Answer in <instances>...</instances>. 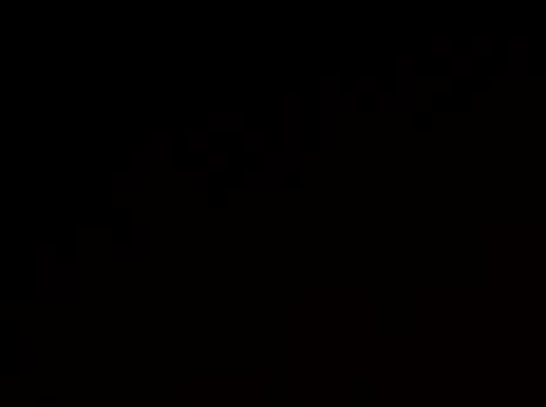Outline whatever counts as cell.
<instances>
[{"mask_svg":"<svg viewBox=\"0 0 546 407\" xmlns=\"http://www.w3.org/2000/svg\"><path fill=\"white\" fill-rule=\"evenodd\" d=\"M188 179H191V186H193V188H203V186H205V184H207V174H205V172H203V170H191V172H188Z\"/></svg>","mask_w":546,"mask_h":407,"instance_id":"5b68a950","label":"cell"},{"mask_svg":"<svg viewBox=\"0 0 546 407\" xmlns=\"http://www.w3.org/2000/svg\"><path fill=\"white\" fill-rule=\"evenodd\" d=\"M207 127L217 130V132H224V130H243L245 127V116L243 113H210L207 116Z\"/></svg>","mask_w":546,"mask_h":407,"instance_id":"6da1fadb","label":"cell"},{"mask_svg":"<svg viewBox=\"0 0 546 407\" xmlns=\"http://www.w3.org/2000/svg\"><path fill=\"white\" fill-rule=\"evenodd\" d=\"M167 139H170V135H167V132H153V135H151V146H153V149H163V151H165L167 146H170V141H167Z\"/></svg>","mask_w":546,"mask_h":407,"instance_id":"8992f818","label":"cell"},{"mask_svg":"<svg viewBox=\"0 0 546 407\" xmlns=\"http://www.w3.org/2000/svg\"><path fill=\"white\" fill-rule=\"evenodd\" d=\"M207 167L210 170H224L226 167V151H207Z\"/></svg>","mask_w":546,"mask_h":407,"instance_id":"3957f363","label":"cell"},{"mask_svg":"<svg viewBox=\"0 0 546 407\" xmlns=\"http://www.w3.org/2000/svg\"><path fill=\"white\" fill-rule=\"evenodd\" d=\"M188 149L191 151H205L207 149V135L205 132H191L188 135Z\"/></svg>","mask_w":546,"mask_h":407,"instance_id":"277c9868","label":"cell"},{"mask_svg":"<svg viewBox=\"0 0 546 407\" xmlns=\"http://www.w3.org/2000/svg\"><path fill=\"white\" fill-rule=\"evenodd\" d=\"M245 149L247 151H261L264 149V132H247L245 135Z\"/></svg>","mask_w":546,"mask_h":407,"instance_id":"7a4b0ae2","label":"cell"},{"mask_svg":"<svg viewBox=\"0 0 546 407\" xmlns=\"http://www.w3.org/2000/svg\"><path fill=\"white\" fill-rule=\"evenodd\" d=\"M358 83H360V87H358L360 92H372V90H375V85H372V83H375V78H360Z\"/></svg>","mask_w":546,"mask_h":407,"instance_id":"52a82bcc","label":"cell"}]
</instances>
